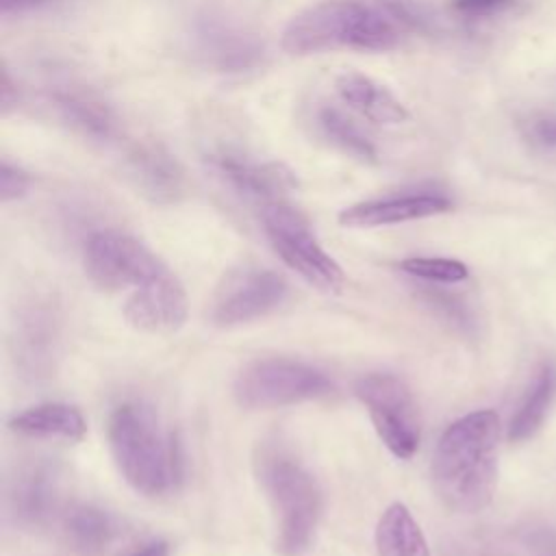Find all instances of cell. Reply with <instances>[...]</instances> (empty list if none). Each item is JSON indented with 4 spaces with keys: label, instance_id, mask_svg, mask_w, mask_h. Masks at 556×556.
<instances>
[{
    "label": "cell",
    "instance_id": "obj_25",
    "mask_svg": "<svg viewBox=\"0 0 556 556\" xmlns=\"http://www.w3.org/2000/svg\"><path fill=\"white\" fill-rule=\"evenodd\" d=\"M30 189V176L20 169L17 165H11L9 161H2L0 165V200L11 202L20 200Z\"/></svg>",
    "mask_w": 556,
    "mask_h": 556
},
{
    "label": "cell",
    "instance_id": "obj_13",
    "mask_svg": "<svg viewBox=\"0 0 556 556\" xmlns=\"http://www.w3.org/2000/svg\"><path fill=\"white\" fill-rule=\"evenodd\" d=\"M334 91L339 100L376 126H400L408 122V109L404 102L376 78L361 72H343L334 78Z\"/></svg>",
    "mask_w": 556,
    "mask_h": 556
},
{
    "label": "cell",
    "instance_id": "obj_20",
    "mask_svg": "<svg viewBox=\"0 0 556 556\" xmlns=\"http://www.w3.org/2000/svg\"><path fill=\"white\" fill-rule=\"evenodd\" d=\"M317 126L324 139H328L330 146H334L345 156H352L361 163H376L378 150L374 141L367 137V132L341 109L332 104H324L317 109Z\"/></svg>",
    "mask_w": 556,
    "mask_h": 556
},
{
    "label": "cell",
    "instance_id": "obj_19",
    "mask_svg": "<svg viewBox=\"0 0 556 556\" xmlns=\"http://www.w3.org/2000/svg\"><path fill=\"white\" fill-rule=\"evenodd\" d=\"M56 476L48 467H33L13 486L11 502L15 515L26 523L46 521L56 508Z\"/></svg>",
    "mask_w": 556,
    "mask_h": 556
},
{
    "label": "cell",
    "instance_id": "obj_28",
    "mask_svg": "<svg viewBox=\"0 0 556 556\" xmlns=\"http://www.w3.org/2000/svg\"><path fill=\"white\" fill-rule=\"evenodd\" d=\"M46 2H50V0H0V9H2V13H9V11L33 9V7H39Z\"/></svg>",
    "mask_w": 556,
    "mask_h": 556
},
{
    "label": "cell",
    "instance_id": "obj_11",
    "mask_svg": "<svg viewBox=\"0 0 556 556\" xmlns=\"http://www.w3.org/2000/svg\"><path fill=\"white\" fill-rule=\"evenodd\" d=\"M211 165L232 189L263 206L285 200L295 187L293 174L276 161H256L243 154L217 152L211 156Z\"/></svg>",
    "mask_w": 556,
    "mask_h": 556
},
{
    "label": "cell",
    "instance_id": "obj_5",
    "mask_svg": "<svg viewBox=\"0 0 556 556\" xmlns=\"http://www.w3.org/2000/svg\"><path fill=\"white\" fill-rule=\"evenodd\" d=\"M330 391L332 382L321 369L287 356L250 361L232 384L237 404L250 410L282 408L324 397Z\"/></svg>",
    "mask_w": 556,
    "mask_h": 556
},
{
    "label": "cell",
    "instance_id": "obj_7",
    "mask_svg": "<svg viewBox=\"0 0 556 556\" xmlns=\"http://www.w3.org/2000/svg\"><path fill=\"white\" fill-rule=\"evenodd\" d=\"M354 391L384 447L395 458L408 460L421 441L419 410L408 384L395 374L376 371L361 376Z\"/></svg>",
    "mask_w": 556,
    "mask_h": 556
},
{
    "label": "cell",
    "instance_id": "obj_16",
    "mask_svg": "<svg viewBox=\"0 0 556 556\" xmlns=\"http://www.w3.org/2000/svg\"><path fill=\"white\" fill-rule=\"evenodd\" d=\"M9 428L24 437L80 441L87 434L83 413L65 402H43L30 406L9 421Z\"/></svg>",
    "mask_w": 556,
    "mask_h": 556
},
{
    "label": "cell",
    "instance_id": "obj_9",
    "mask_svg": "<svg viewBox=\"0 0 556 556\" xmlns=\"http://www.w3.org/2000/svg\"><path fill=\"white\" fill-rule=\"evenodd\" d=\"M287 282L265 267L230 271L215 291L211 319L217 326H239L274 313L287 298Z\"/></svg>",
    "mask_w": 556,
    "mask_h": 556
},
{
    "label": "cell",
    "instance_id": "obj_27",
    "mask_svg": "<svg viewBox=\"0 0 556 556\" xmlns=\"http://www.w3.org/2000/svg\"><path fill=\"white\" fill-rule=\"evenodd\" d=\"M128 556H169V547L165 541H152V543L141 545L139 549H135Z\"/></svg>",
    "mask_w": 556,
    "mask_h": 556
},
{
    "label": "cell",
    "instance_id": "obj_17",
    "mask_svg": "<svg viewBox=\"0 0 556 556\" xmlns=\"http://www.w3.org/2000/svg\"><path fill=\"white\" fill-rule=\"evenodd\" d=\"M52 100L61 119L78 135L102 143L113 141L119 135L117 115L102 100L78 91H56Z\"/></svg>",
    "mask_w": 556,
    "mask_h": 556
},
{
    "label": "cell",
    "instance_id": "obj_6",
    "mask_svg": "<svg viewBox=\"0 0 556 556\" xmlns=\"http://www.w3.org/2000/svg\"><path fill=\"white\" fill-rule=\"evenodd\" d=\"M263 230L278 256L319 291L334 293L343 287L341 265L321 248L308 222L285 200L261 208Z\"/></svg>",
    "mask_w": 556,
    "mask_h": 556
},
{
    "label": "cell",
    "instance_id": "obj_3",
    "mask_svg": "<svg viewBox=\"0 0 556 556\" xmlns=\"http://www.w3.org/2000/svg\"><path fill=\"white\" fill-rule=\"evenodd\" d=\"M106 437L117 471L137 493L163 495L180 478L178 443L161 428L152 408L139 402L119 404L109 417Z\"/></svg>",
    "mask_w": 556,
    "mask_h": 556
},
{
    "label": "cell",
    "instance_id": "obj_14",
    "mask_svg": "<svg viewBox=\"0 0 556 556\" xmlns=\"http://www.w3.org/2000/svg\"><path fill=\"white\" fill-rule=\"evenodd\" d=\"M195 37L200 54L222 72L250 70L263 56V46L250 33L217 17H204Z\"/></svg>",
    "mask_w": 556,
    "mask_h": 556
},
{
    "label": "cell",
    "instance_id": "obj_24",
    "mask_svg": "<svg viewBox=\"0 0 556 556\" xmlns=\"http://www.w3.org/2000/svg\"><path fill=\"white\" fill-rule=\"evenodd\" d=\"M517 0H452L450 7L454 15L465 22H484L510 11Z\"/></svg>",
    "mask_w": 556,
    "mask_h": 556
},
{
    "label": "cell",
    "instance_id": "obj_26",
    "mask_svg": "<svg viewBox=\"0 0 556 556\" xmlns=\"http://www.w3.org/2000/svg\"><path fill=\"white\" fill-rule=\"evenodd\" d=\"M528 137L543 150H556V115H536L528 122Z\"/></svg>",
    "mask_w": 556,
    "mask_h": 556
},
{
    "label": "cell",
    "instance_id": "obj_4",
    "mask_svg": "<svg viewBox=\"0 0 556 556\" xmlns=\"http://www.w3.org/2000/svg\"><path fill=\"white\" fill-rule=\"evenodd\" d=\"M261 489L276 519V543L285 556L304 554L317 532L324 500L315 476L287 450L263 445L254 458Z\"/></svg>",
    "mask_w": 556,
    "mask_h": 556
},
{
    "label": "cell",
    "instance_id": "obj_21",
    "mask_svg": "<svg viewBox=\"0 0 556 556\" xmlns=\"http://www.w3.org/2000/svg\"><path fill=\"white\" fill-rule=\"evenodd\" d=\"M554 397H556V367L543 365L534 378V384L530 387L515 417L510 419L508 439L510 441L530 439L541 428Z\"/></svg>",
    "mask_w": 556,
    "mask_h": 556
},
{
    "label": "cell",
    "instance_id": "obj_15",
    "mask_svg": "<svg viewBox=\"0 0 556 556\" xmlns=\"http://www.w3.org/2000/svg\"><path fill=\"white\" fill-rule=\"evenodd\" d=\"M128 163L135 182L152 200L172 202L182 193V172L176 159H172V154L163 148L152 143L137 146L130 150Z\"/></svg>",
    "mask_w": 556,
    "mask_h": 556
},
{
    "label": "cell",
    "instance_id": "obj_12",
    "mask_svg": "<svg viewBox=\"0 0 556 556\" xmlns=\"http://www.w3.org/2000/svg\"><path fill=\"white\" fill-rule=\"evenodd\" d=\"M452 208V202L439 193H404L378 200L356 202L339 213V224L345 228H378L406 224L441 215Z\"/></svg>",
    "mask_w": 556,
    "mask_h": 556
},
{
    "label": "cell",
    "instance_id": "obj_8",
    "mask_svg": "<svg viewBox=\"0 0 556 556\" xmlns=\"http://www.w3.org/2000/svg\"><path fill=\"white\" fill-rule=\"evenodd\" d=\"M167 265L137 237L122 230H98L85 243V271L89 280L106 291L117 293L135 289Z\"/></svg>",
    "mask_w": 556,
    "mask_h": 556
},
{
    "label": "cell",
    "instance_id": "obj_22",
    "mask_svg": "<svg viewBox=\"0 0 556 556\" xmlns=\"http://www.w3.org/2000/svg\"><path fill=\"white\" fill-rule=\"evenodd\" d=\"M65 534L80 549H100L117 532L113 515L98 506H76L65 515Z\"/></svg>",
    "mask_w": 556,
    "mask_h": 556
},
{
    "label": "cell",
    "instance_id": "obj_23",
    "mask_svg": "<svg viewBox=\"0 0 556 556\" xmlns=\"http://www.w3.org/2000/svg\"><path fill=\"white\" fill-rule=\"evenodd\" d=\"M400 269L408 276L430 280V282H463L469 276L465 263L456 258H441V256H410L400 263Z\"/></svg>",
    "mask_w": 556,
    "mask_h": 556
},
{
    "label": "cell",
    "instance_id": "obj_2",
    "mask_svg": "<svg viewBox=\"0 0 556 556\" xmlns=\"http://www.w3.org/2000/svg\"><path fill=\"white\" fill-rule=\"evenodd\" d=\"M502 426L484 408L445 428L432 456V484L445 508L473 515L486 508L497 484Z\"/></svg>",
    "mask_w": 556,
    "mask_h": 556
},
{
    "label": "cell",
    "instance_id": "obj_1",
    "mask_svg": "<svg viewBox=\"0 0 556 556\" xmlns=\"http://www.w3.org/2000/svg\"><path fill=\"white\" fill-rule=\"evenodd\" d=\"M428 26L430 15L410 0H319L287 22L280 46L293 56L334 50L389 52Z\"/></svg>",
    "mask_w": 556,
    "mask_h": 556
},
{
    "label": "cell",
    "instance_id": "obj_18",
    "mask_svg": "<svg viewBox=\"0 0 556 556\" xmlns=\"http://www.w3.org/2000/svg\"><path fill=\"white\" fill-rule=\"evenodd\" d=\"M374 539L378 556H430L428 541L419 523L400 502L384 508L376 523Z\"/></svg>",
    "mask_w": 556,
    "mask_h": 556
},
{
    "label": "cell",
    "instance_id": "obj_10",
    "mask_svg": "<svg viewBox=\"0 0 556 556\" xmlns=\"http://www.w3.org/2000/svg\"><path fill=\"white\" fill-rule=\"evenodd\" d=\"M187 293L182 282L169 271L152 276L135 287L124 302V319L148 334H172L187 321Z\"/></svg>",
    "mask_w": 556,
    "mask_h": 556
}]
</instances>
